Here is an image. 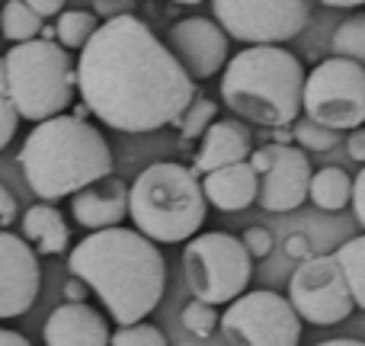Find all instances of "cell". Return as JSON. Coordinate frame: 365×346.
<instances>
[{
    "mask_svg": "<svg viewBox=\"0 0 365 346\" xmlns=\"http://www.w3.org/2000/svg\"><path fill=\"white\" fill-rule=\"evenodd\" d=\"M77 90L87 109L115 132L145 135L177 126L195 100V81L138 16L100 23L77 58Z\"/></svg>",
    "mask_w": 365,
    "mask_h": 346,
    "instance_id": "1",
    "label": "cell"
},
{
    "mask_svg": "<svg viewBox=\"0 0 365 346\" xmlns=\"http://www.w3.org/2000/svg\"><path fill=\"white\" fill-rule=\"evenodd\" d=\"M68 270L81 276L119 327L138 324L160 305L167 289V260L158 240L138 228H100L71 250Z\"/></svg>",
    "mask_w": 365,
    "mask_h": 346,
    "instance_id": "2",
    "label": "cell"
},
{
    "mask_svg": "<svg viewBox=\"0 0 365 346\" xmlns=\"http://www.w3.org/2000/svg\"><path fill=\"white\" fill-rule=\"evenodd\" d=\"M16 161L32 193L45 202L74 195L113 173V151L100 128L81 116L64 113L36 122Z\"/></svg>",
    "mask_w": 365,
    "mask_h": 346,
    "instance_id": "3",
    "label": "cell"
},
{
    "mask_svg": "<svg viewBox=\"0 0 365 346\" xmlns=\"http://www.w3.org/2000/svg\"><path fill=\"white\" fill-rule=\"evenodd\" d=\"M304 77L302 61L282 45H250L227 61L221 100L253 126L285 128L302 113Z\"/></svg>",
    "mask_w": 365,
    "mask_h": 346,
    "instance_id": "4",
    "label": "cell"
},
{
    "mask_svg": "<svg viewBox=\"0 0 365 346\" xmlns=\"http://www.w3.org/2000/svg\"><path fill=\"white\" fill-rule=\"evenodd\" d=\"M128 215L135 228L158 244H182L195 238L208 215L199 173L173 161H160L128 186Z\"/></svg>",
    "mask_w": 365,
    "mask_h": 346,
    "instance_id": "5",
    "label": "cell"
},
{
    "mask_svg": "<svg viewBox=\"0 0 365 346\" xmlns=\"http://www.w3.org/2000/svg\"><path fill=\"white\" fill-rule=\"evenodd\" d=\"M4 61L6 96L16 106L19 119L42 122L71 106L77 87V68L61 42H51V39L16 42L4 55Z\"/></svg>",
    "mask_w": 365,
    "mask_h": 346,
    "instance_id": "6",
    "label": "cell"
},
{
    "mask_svg": "<svg viewBox=\"0 0 365 346\" xmlns=\"http://www.w3.org/2000/svg\"><path fill=\"white\" fill-rule=\"evenodd\" d=\"M182 276L192 292L208 305H227L244 295L253 276V257L244 240L225 231L195 234L182 247Z\"/></svg>",
    "mask_w": 365,
    "mask_h": 346,
    "instance_id": "7",
    "label": "cell"
},
{
    "mask_svg": "<svg viewBox=\"0 0 365 346\" xmlns=\"http://www.w3.org/2000/svg\"><path fill=\"white\" fill-rule=\"evenodd\" d=\"M302 109L308 119L340 132L365 126V64L334 55L304 77Z\"/></svg>",
    "mask_w": 365,
    "mask_h": 346,
    "instance_id": "8",
    "label": "cell"
},
{
    "mask_svg": "<svg viewBox=\"0 0 365 346\" xmlns=\"http://www.w3.org/2000/svg\"><path fill=\"white\" fill-rule=\"evenodd\" d=\"M221 334L231 346H298L302 315L279 292L257 289L227 302L221 315Z\"/></svg>",
    "mask_w": 365,
    "mask_h": 346,
    "instance_id": "9",
    "label": "cell"
},
{
    "mask_svg": "<svg viewBox=\"0 0 365 346\" xmlns=\"http://www.w3.org/2000/svg\"><path fill=\"white\" fill-rule=\"evenodd\" d=\"M215 19L237 42L282 45L308 26V0H212Z\"/></svg>",
    "mask_w": 365,
    "mask_h": 346,
    "instance_id": "10",
    "label": "cell"
},
{
    "mask_svg": "<svg viewBox=\"0 0 365 346\" xmlns=\"http://www.w3.org/2000/svg\"><path fill=\"white\" fill-rule=\"evenodd\" d=\"M289 302L302 315V321L314 327H334L343 324L356 311L353 292L343 276V266L336 257H314L298 263V270L289 279Z\"/></svg>",
    "mask_w": 365,
    "mask_h": 346,
    "instance_id": "11",
    "label": "cell"
},
{
    "mask_svg": "<svg viewBox=\"0 0 365 346\" xmlns=\"http://www.w3.org/2000/svg\"><path fill=\"white\" fill-rule=\"evenodd\" d=\"M253 164V171L259 173V195L257 202L266 212H295L311 189V161L302 148L295 145H272L250 151L247 158Z\"/></svg>",
    "mask_w": 365,
    "mask_h": 346,
    "instance_id": "12",
    "label": "cell"
},
{
    "mask_svg": "<svg viewBox=\"0 0 365 346\" xmlns=\"http://www.w3.org/2000/svg\"><path fill=\"white\" fill-rule=\"evenodd\" d=\"M42 270L26 238L0 228V317H19L36 305Z\"/></svg>",
    "mask_w": 365,
    "mask_h": 346,
    "instance_id": "13",
    "label": "cell"
},
{
    "mask_svg": "<svg viewBox=\"0 0 365 346\" xmlns=\"http://www.w3.org/2000/svg\"><path fill=\"white\" fill-rule=\"evenodd\" d=\"M167 45L192 81H208L227 64V32L205 16H186L170 26Z\"/></svg>",
    "mask_w": 365,
    "mask_h": 346,
    "instance_id": "14",
    "label": "cell"
},
{
    "mask_svg": "<svg viewBox=\"0 0 365 346\" xmlns=\"http://www.w3.org/2000/svg\"><path fill=\"white\" fill-rule=\"evenodd\" d=\"M45 346H109V324L87 302H64L45 321Z\"/></svg>",
    "mask_w": 365,
    "mask_h": 346,
    "instance_id": "15",
    "label": "cell"
},
{
    "mask_svg": "<svg viewBox=\"0 0 365 346\" xmlns=\"http://www.w3.org/2000/svg\"><path fill=\"white\" fill-rule=\"evenodd\" d=\"M71 212H74L77 225L90 228V231L113 228V225H119L128 212V186L109 173V176H103V180L90 183V186H83L81 193L71 195Z\"/></svg>",
    "mask_w": 365,
    "mask_h": 346,
    "instance_id": "16",
    "label": "cell"
},
{
    "mask_svg": "<svg viewBox=\"0 0 365 346\" xmlns=\"http://www.w3.org/2000/svg\"><path fill=\"white\" fill-rule=\"evenodd\" d=\"M250 128L237 119H215L202 135V148L195 154V173H212L218 167L237 164L250 158Z\"/></svg>",
    "mask_w": 365,
    "mask_h": 346,
    "instance_id": "17",
    "label": "cell"
},
{
    "mask_svg": "<svg viewBox=\"0 0 365 346\" xmlns=\"http://www.w3.org/2000/svg\"><path fill=\"white\" fill-rule=\"evenodd\" d=\"M202 189H205V199L221 212H244L259 195V173L253 171L250 161H237L212 173H202Z\"/></svg>",
    "mask_w": 365,
    "mask_h": 346,
    "instance_id": "18",
    "label": "cell"
},
{
    "mask_svg": "<svg viewBox=\"0 0 365 346\" xmlns=\"http://www.w3.org/2000/svg\"><path fill=\"white\" fill-rule=\"evenodd\" d=\"M23 238L36 247L38 253H64L71 244V228L64 221V215L58 212L51 202H38V205L23 212Z\"/></svg>",
    "mask_w": 365,
    "mask_h": 346,
    "instance_id": "19",
    "label": "cell"
},
{
    "mask_svg": "<svg viewBox=\"0 0 365 346\" xmlns=\"http://www.w3.org/2000/svg\"><path fill=\"white\" fill-rule=\"evenodd\" d=\"M308 199L324 212H340L353 202V180L343 167H324L311 176Z\"/></svg>",
    "mask_w": 365,
    "mask_h": 346,
    "instance_id": "20",
    "label": "cell"
},
{
    "mask_svg": "<svg viewBox=\"0 0 365 346\" xmlns=\"http://www.w3.org/2000/svg\"><path fill=\"white\" fill-rule=\"evenodd\" d=\"M42 16L32 10L26 0H6L0 10V32L10 42H29V39L42 36Z\"/></svg>",
    "mask_w": 365,
    "mask_h": 346,
    "instance_id": "21",
    "label": "cell"
},
{
    "mask_svg": "<svg viewBox=\"0 0 365 346\" xmlns=\"http://www.w3.org/2000/svg\"><path fill=\"white\" fill-rule=\"evenodd\" d=\"M336 263L343 266V276L349 283L356 308L365 311V234L362 238H349L343 247H336Z\"/></svg>",
    "mask_w": 365,
    "mask_h": 346,
    "instance_id": "22",
    "label": "cell"
},
{
    "mask_svg": "<svg viewBox=\"0 0 365 346\" xmlns=\"http://www.w3.org/2000/svg\"><path fill=\"white\" fill-rule=\"evenodd\" d=\"M100 29V23H96L93 13L87 10H61L58 13V42L64 45V49H83V45L90 42V36Z\"/></svg>",
    "mask_w": 365,
    "mask_h": 346,
    "instance_id": "23",
    "label": "cell"
},
{
    "mask_svg": "<svg viewBox=\"0 0 365 346\" xmlns=\"http://www.w3.org/2000/svg\"><path fill=\"white\" fill-rule=\"evenodd\" d=\"M330 49H334V55L353 58V61L365 64V13H356V16L343 19L336 26L334 39H330Z\"/></svg>",
    "mask_w": 365,
    "mask_h": 346,
    "instance_id": "24",
    "label": "cell"
},
{
    "mask_svg": "<svg viewBox=\"0 0 365 346\" xmlns=\"http://www.w3.org/2000/svg\"><path fill=\"white\" fill-rule=\"evenodd\" d=\"M292 138L298 141L302 148L308 151H334L336 145L343 141V132L340 128H330L324 122H314V119H295V128H292Z\"/></svg>",
    "mask_w": 365,
    "mask_h": 346,
    "instance_id": "25",
    "label": "cell"
},
{
    "mask_svg": "<svg viewBox=\"0 0 365 346\" xmlns=\"http://www.w3.org/2000/svg\"><path fill=\"white\" fill-rule=\"evenodd\" d=\"M215 116H218V106H215V100H205V96H195V100L189 103L186 109H182V116L177 119L180 135H182L186 141L202 138V135H205V128L215 122Z\"/></svg>",
    "mask_w": 365,
    "mask_h": 346,
    "instance_id": "26",
    "label": "cell"
},
{
    "mask_svg": "<svg viewBox=\"0 0 365 346\" xmlns=\"http://www.w3.org/2000/svg\"><path fill=\"white\" fill-rule=\"evenodd\" d=\"M215 308H218V305H208V302H202V298H192L180 315L182 327H186L192 337H199V340H208V337L215 334V327L221 324V315Z\"/></svg>",
    "mask_w": 365,
    "mask_h": 346,
    "instance_id": "27",
    "label": "cell"
},
{
    "mask_svg": "<svg viewBox=\"0 0 365 346\" xmlns=\"http://www.w3.org/2000/svg\"><path fill=\"white\" fill-rule=\"evenodd\" d=\"M109 346H170L164 337V330L154 327V324H125L113 334Z\"/></svg>",
    "mask_w": 365,
    "mask_h": 346,
    "instance_id": "28",
    "label": "cell"
},
{
    "mask_svg": "<svg viewBox=\"0 0 365 346\" xmlns=\"http://www.w3.org/2000/svg\"><path fill=\"white\" fill-rule=\"evenodd\" d=\"M16 126H19L16 106L10 103V96H6V93H0V151H4V148L13 141V135H16Z\"/></svg>",
    "mask_w": 365,
    "mask_h": 346,
    "instance_id": "29",
    "label": "cell"
},
{
    "mask_svg": "<svg viewBox=\"0 0 365 346\" xmlns=\"http://www.w3.org/2000/svg\"><path fill=\"white\" fill-rule=\"evenodd\" d=\"M244 247L250 250V257L253 260H263V257H269V250H272V234L266 231V228H247L244 231Z\"/></svg>",
    "mask_w": 365,
    "mask_h": 346,
    "instance_id": "30",
    "label": "cell"
},
{
    "mask_svg": "<svg viewBox=\"0 0 365 346\" xmlns=\"http://www.w3.org/2000/svg\"><path fill=\"white\" fill-rule=\"evenodd\" d=\"M16 199H13V193L0 183V228H10L13 221H16Z\"/></svg>",
    "mask_w": 365,
    "mask_h": 346,
    "instance_id": "31",
    "label": "cell"
},
{
    "mask_svg": "<svg viewBox=\"0 0 365 346\" xmlns=\"http://www.w3.org/2000/svg\"><path fill=\"white\" fill-rule=\"evenodd\" d=\"M353 212H356V221L365 228V167L353 180Z\"/></svg>",
    "mask_w": 365,
    "mask_h": 346,
    "instance_id": "32",
    "label": "cell"
},
{
    "mask_svg": "<svg viewBox=\"0 0 365 346\" xmlns=\"http://www.w3.org/2000/svg\"><path fill=\"white\" fill-rule=\"evenodd\" d=\"M346 151H349V158H353V161L365 164V126H359V128H353V132H349Z\"/></svg>",
    "mask_w": 365,
    "mask_h": 346,
    "instance_id": "33",
    "label": "cell"
},
{
    "mask_svg": "<svg viewBox=\"0 0 365 346\" xmlns=\"http://www.w3.org/2000/svg\"><path fill=\"white\" fill-rule=\"evenodd\" d=\"M90 292H93V289H90L81 276H71L68 283H64V298H68V302H83Z\"/></svg>",
    "mask_w": 365,
    "mask_h": 346,
    "instance_id": "34",
    "label": "cell"
},
{
    "mask_svg": "<svg viewBox=\"0 0 365 346\" xmlns=\"http://www.w3.org/2000/svg\"><path fill=\"white\" fill-rule=\"evenodd\" d=\"M285 253L289 257H298V260H308L311 257V244L304 234H292L289 240H285Z\"/></svg>",
    "mask_w": 365,
    "mask_h": 346,
    "instance_id": "35",
    "label": "cell"
},
{
    "mask_svg": "<svg viewBox=\"0 0 365 346\" xmlns=\"http://www.w3.org/2000/svg\"><path fill=\"white\" fill-rule=\"evenodd\" d=\"M26 4H29L42 19H48V16H58V13L64 10V4H68V0H26Z\"/></svg>",
    "mask_w": 365,
    "mask_h": 346,
    "instance_id": "36",
    "label": "cell"
},
{
    "mask_svg": "<svg viewBox=\"0 0 365 346\" xmlns=\"http://www.w3.org/2000/svg\"><path fill=\"white\" fill-rule=\"evenodd\" d=\"M0 346H32V343L26 340L23 334H16V330H6V327H0Z\"/></svg>",
    "mask_w": 365,
    "mask_h": 346,
    "instance_id": "37",
    "label": "cell"
},
{
    "mask_svg": "<svg viewBox=\"0 0 365 346\" xmlns=\"http://www.w3.org/2000/svg\"><path fill=\"white\" fill-rule=\"evenodd\" d=\"M324 6H365V0H317Z\"/></svg>",
    "mask_w": 365,
    "mask_h": 346,
    "instance_id": "38",
    "label": "cell"
},
{
    "mask_svg": "<svg viewBox=\"0 0 365 346\" xmlns=\"http://www.w3.org/2000/svg\"><path fill=\"white\" fill-rule=\"evenodd\" d=\"M317 346H365V340H349V337H340V340H324Z\"/></svg>",
    "mask_w": 365,
    "mask_h": 346,
    "instance_id": "39",
    "label": "cell"
},
{
    "mask_svg": "<svg viewBox=\"0 0 365 346\" xmlns=\"http://www.w3.org/2000/svg\"><path fill=\"white\" fill-rule=\"evenodd\" d=\"M0 93H6V61L0 58Z\"/></svg>",
    "mask_w": 365,
    "mask_h": 346,
    "instance_id": "40",
    "label": "cell"
},
{
    "mask_svg": "<svg viewBox=\"0 0 365 346\" xmlns=\"http://www.w3.org/2000/svg\"><path fill=\"white\" fill-rule=\"evenodd\" d=\"M276 141H279V145H289V132H282V128H276Z\"/></svg>",
    "mask_w": 365,
    "mask_h": 346,
    "instance_id": "41",
    "label": "cell"
},
{
    "mask_svg": "<svg viewBox=\"0 0 365 346\" xmlns=\"http://www.w3.org/2000/svg\"><path fill=\"white\" fill-rule=\"evenodd\" d=\"M173 4H186V6H192V4H202V0H173Z\"/></svg>",
    "mask_w": 365,
    "mask_h": 346,
    "instance_id": "42",
    "label": "cell"
}]
</instances>
